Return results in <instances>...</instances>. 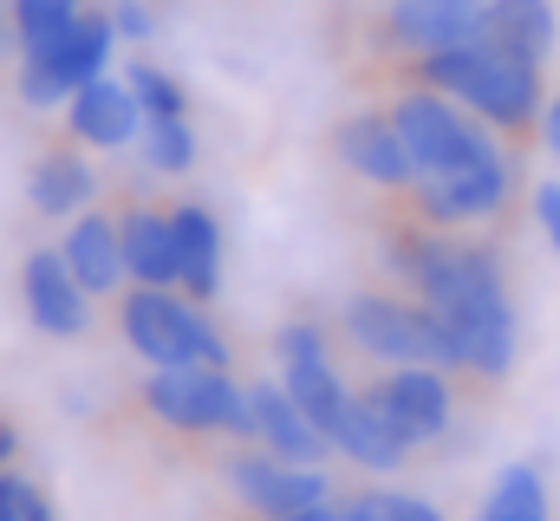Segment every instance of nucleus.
<instances>
[{
	"label": "nucleus",
	"mask_w": 560,
	"mask_h": 521,
	"mask_svg": "<svg viewBox=\"0 0 560 521\" xmlns=\"http://www.w3.org/2000/svg\"><path fill=\"white\" fill-rule=\"evenodd\" d=\"M392 274L436 313L443 339H450V372H469L482 385L515 372V300H509V274L489 242H476L469 229H430L418 216H405L385 235Z\"/></svg>",
	"instance_id": "obj_1"
},
{
	"label": "nucleus",
	"mask_w": 560,
	"mask_h": 521,
	"mask_svg": "<svg viewBox=\"0 0 560 521\" xmlns=\"http://www.w3.org/2000/svg\"><path fill=\"white\" fill-rule=\"evenodd\" d=\"M411 79L430 85V92H443V99H456L463 112H476L489 130L515 137V143L541 130V105H548V99H541V66H528V59L489 46L482 33H469V39H456V46H436V53L411 59Z\"/></svg>",
	"instance_id": "obj_2"
},
{
	"label": "nucleus",
	"mask_w": 560,
	"mask_h": 521,
	"mask_svg": "<svg viewBox=\"0 0 560 521\" xmlns=\"http://www.w3.org/2000/svg\"><path fill=\"white\" fill-rule=\"evenodd\" d=\"M118 333L143 366H229V339L202 313V300L176 287H125Z\"/></svg>",
	"instance_id": "obj_3"
},
{
	"label": "nucleus",
	"mask_w": 560,
	"mask_h": 521,
	"mask_svg": "<svg viewBox=\"0 0 560 521\" xmlns=\"http://www.w3.org/2000/svg\"><path fill=\"white\" fill-rule=\"evenodd\" d=\"M385 112H392V125H398V137H405L418 176H450V170H469V163H482V157L502 150V130H489L476 112H463L456 99L430 92V85H418V79H411Z\"/></svg>",
	"instance_id": "obj_4"
},
{
	"label": "nucleus",
	"mask_w": 560,
	"mask_h": 521,
	"mask_svg": "<svg viewBox=\"0 0 560 521\" xmlns=\"http://www.w3.org/2000/svg\"><path fill=\"white\" fill-rule=\"evenodd\" d=\"M112 46H118L112 7H85L72 26H59L52 39H39V46H26V53H20V99H26L33 112H52V105H66L79 85L105 79V66H112Z\"/></svg>",
	"instance_id": "obj_5"
},
{
	"label": "nucleus",
	"mask_w": 560,
	"mask_h": 521,
	"mask_svg": "<svg viewBox=\"0 0 560 521\" xmlns=\"http://www.w3.org/2000/svg\"><path fill=\"white\" fill-rule=\"evenodd\" d=\"M346 339L385 366H443L450 372V339L418 293H352Z\"/></svg>",
	"instance_id": "obj_6"
},
{
	"label": "nucleus",
	"mask_w": 560,
	"mask_h": 521,
	"mask_svg": "<svg viewBox=\"0 0 560 521\" xmlns=\"http://www.w3.org/2000/svg\"><path fill=\"white\" fill-rule=\"evenodd\" d=\"M515 183H522V163L515 150L502 143L495 157L469 163V170H450V176H418L405 189V209L430 222V229H476V222H495L509 202H515Z\"/></svg>",
	"instance_id": "obj_7"
},
{
	"label": "nucleus",
	"mask_w": 560,
	"mask_h": 521,
	"mask_svg": "<svg viewBox=\"0 0 560 521\" xmlns=\"http://www.w3.org/2000/svg\"><path fill=\"white\" fill-rule=\"evenodd\" d=\"M143 410L183 437H242V385L229 366H156L143 379Z\"/></svg>",
	"instance_id": "obj_8"
},
{
	"label": "nucleus",
	"mask_w": 560,
	"mask_h": 521,
	"mask_svg": "<svg viewBox=\"0 0 560 521\" xmlns=\"http://www.w3.org/2000/svg\"><path fill=\"white\" fill-rule=\"evenodd\" d=\"M275 359H280V385H287V397H293V404L313 417V430L332 443V424L346 417L352 391H346L332 352H326V326H319V320H287V326L275 333Z\"/></svg>",
	"instance_id": "obj_9"
},
{
	"label": "nucleus",
	"mask_w": 560,
	"mask_h": 521,
	"mask_svg": "<svg viewBox=\"0 0 560 521\" xmlns=\"http://www.w3.org/2000/svg\"><path fill=\"white\" fill-rule=\"evenodd\" d=\"M365 397L385 410V424L423 450V443H443L450 437V424H456V372H443V366H392L385 379H372Z\"/></svg>",
	"instance_id": "obj_10"
},
{
	"label": "nucleus",
	"mask_w": 560,
	"mask_h": 521,
	"mask_svg": "<svg viewBox=\"0 0 560 521\" xmlns=\"http://www.w3.org/2000/svg\"><path fill=\"white\" fill-rule=\"evenodd\" d=\"M222 476H229V489H235L261 521H280V516H300V509L332 502V483H326L319 463H287V456L261 450V443L235 450V456L222 463Z\"/></svg>",
	"instance_id": "obj_11"
},
{
	"label": "nucleus",
	"mask_w": 560,
	"mask_h": 521,
	"mask_svg": "<svg viewBox=\"0 0 560 521\" xmlns=\"http://www.w3.org/2000/svg\"><path fill=\"white\" fill-rule=\"evenodd\" d=\"M242 443H261V450H275L287 463H326V437L313 430V417L287 397L280 379H255V385H242Z\"/></svg>",
	"instance_id": "obj_12"
},
{
	"label": "nucleus",
	"mask_w": 560,
	"mask_h": 521,
	"mask_svg": "<svg viewBox=\"0 0 560 521\" xmlns=\"http://www.w3.org/2000/svg\"><path fill=\"white\" fill-rule=\"evenodd\" d=\"M332 150H339V163H346L352 176H365L372 189L405 196V189L418 183V163H411L405 137L392 125V112H352L346 125L332 130Z\"/></svg>",
	"instance_id": "obj_13"
},
{
	"label": "nucleus",
	"mask_w": 560,
	"mask_h": 521,
	"mask_svg": "<svg viewBox=\"0 0 560 521\" xmlns=\"http://www.w3.org/2000/svg\"><path fill=\"white\" fill-rule=\"evenodd\" d=\"M20 293H26V313L46 339H79L92 326V293L79 287V274L66 267L59 248H33L20 267Z\"/></svg>",
	"instance_id": "obj_14"
},
{
	"label": "nucleus",
	"mask_w": 560,
	"mask_h": 521,
	"mask_svg": "<svg viewBox=\"0 0 560 521\" xmlns=\"http://www.w3.org/2000/svg\"><path fill=\"white\" fill-rule=\"evenodd\" d=\"M482 7L489 0H392L378 13V39L405 59H423L436 46H456L482 26Z\"/></svg>",
	"instance_id": "obj_15"
},
{
	"label": "nucleus",
	"mask_w": 560,
	"mask_h": 521,
	"mask_svg": "<svg viewBox=\"0 0 560 521\" xmlns=\"http://www.w3.org/2000/svg\"><path fill=\"white\" fill-rule=\"evenodd\" d=\"M66 130H72V143H85V150H125V143H138L143 130V105L138 92L125 85V79H92V85H79L72 99H66Z\"/></svg>",
	"instance_id": "obj_16"
},
{
	"label": "nucleus",
	"mask_w": 560,
	"mask_h": 521,
	"mask_svg": "<svg viewBox=\"0 0 560 521\" xmlns=\"http://www.w3.org/2000/svg\"><path fill=\"white\" fill-rule=\"evenodd\" d=\"M170 229H176V293L189 300H215L222 293V222L209 202H170Z\"/></svg>",
	"instance_id": "obj_17"
},
{
	"label": "nucleus",
	"mask_w": 560,
	"mask_h": 521,
	"mask_svg": "<svg viewBox=\"0 0 560 521\" xmlns=\"http://www.w3.org/2000/svg\"><path fill=\"white\" fill-rule=\"evenodd\" d=\"M118 248H125V280L131 287H176V229H170V209L125 202L118 209Z\"/></svg>",
	"instance_id": "obj_18"
},
{
	"label": "nucleus",
	"mask_w": 560,
	"mask_h": 521,
	"mask_svg": "<svg viewBox=\"0 0 560 521\" xmlns=\"http://www.w3.org/2000/svg\"><path fill=\"white\" fill-rule=\"evenodd\" d=\"M59 255L79 274V287L98 293V300L125 287V248H118V216L112 209H79L66 242H59Z\"/></svg>",
	"instance_id": "obj_19"
},
{
	"label": "nucleus",
	"mask_w": 560,
	"mask_h": 521,
	"mask_svg": "<svg viewBox=\"0 0 560 521\" xmlns=\"http://www.w3.org/2000/svg\"><path fill=\"white\" fill-rule=\"evenodd\" d=\"M476 33H482L489 46L528 59V66H548V59H555V39H560L555 0H489Z\"/></svg>",
	"instance_id": "obj_20"
},
{
	"label": "nucleus",
	"mask_w": 560,
	"mask_h": 521,
	"mask_svg": "<svg viewBox=\"0 0 560 521\" xmlns=\"http://www.w3.org/2000/svg\"><path fill=\"white\" fill-rule=\"evenodd\" d=\"M92 196H98V176H92V163H85L72 143L33 157V170H26V202H33L46 222H66V216H79V209H92Z\"/></svg>",
	"instance_id": "obj_21"
},
{
	"label": "nucleus",
	"mask_w": 560,
	"mask_h": 521,
	"mask_svg": "<svg viewBox=\"0 0 560 521\" xmlns=\"http://www.w3.org/2000/svg\"><path fill=\"white\" fill-rule=\"evenodd\" d=\"M332 450H339V456H352L359 470H398V463L411 456V443L385 424V410H378L365 391H352L346 417L332 424Z\"/></svg>",
	"instance_id": "obj_22"
},
{
	"label": "nucleus",
	"mask_w": 560,
	"mask_h": 521,
	"mask_svg": "<svg viewBox=\"0 0 560 521\" xmlns=\"http://www.w3.org/2000/svg\"><path fill=\"white\" fill-rule=\"evenodd\" d=\"M476 521H555L541 463H509V470L489 483V496H482Z\"/></svg>",
	"instance_id": "obj_23"
},
{
	"label": "nucleus",
	"mask_w": 560,
	"mask_h": 521,
	"mask_svg": "<svg viewBox=\"0 0 560 521\" xmlns=\"http://www.w3.org/2000/svg\"><path fill=\"white\" fill-rule=\"evenodd\" d=\"M138 157H143V170H156V176H183L196 163V130H189V118H143Z\"/></svg>",
	"instance_id": "obj_24"
},
{
	"label": "nucleus",
	"mask_w": 560,
	"mask_h": 521,
	"mask_svg": "<svg viewBox=\"0 0 560 521\" xmlns=\"http://www.w3.org/2000/svg\"><path fill=\"white\" fill-rule=\"evenodd\" d=\"M339 521H443V509L405 489H359L339 502Z\"/></svg>",
	"instance_id": "obj_25"
},
{
	"label": "nucleus",
	"mask_w": 560,
	"mask_h": 521,
	"mask_svg": "<svg viewBox=\"0 0 560 521\" xmlns=\"http://www.w3.org/2000/svg\"><path fill=\"white\" fill-rule=\"evenodd\" d=\"M85 13V0H7V20H13V39H20V53L26 46H39V39H52L59 26H72Z\"/></svg>",
	"instance_id": "obj_26"
},
{
	"label": "nucleus",
	"mask_w": 560,
	"mask_h": 521,
	"mask_svg": "<svg viewBox=\"0 0 560 521\" xmlns=\"http://www.w3.org/2000/svg\"><path fill=\"white\" fill-rule=\"evenodd\" d=\"M125 85L138 92L143 118H189V92L163 72V66H150V59H131L125 66Z\"/></svg>",
	"instance_id": "obj_27"
},
{
	"label": "nucleus",
	"mask_w": 560,
	"mask_h": 521,
	"mask_svg": "<svg viewBox=\"0 0 560 521\" xmlns=\"http://www.w3.org/2000/svg\"><path fill=\"white\" fill-rule=\"evenodd\" d=\"M0 521H52V496L33 476H20L13 463L0 470Z\"/></svg>",
	"instance_id": "obj_28"
},
{
	"label": "nucleus",
	"mask_w": 560,
	"mask_h": 521,
	"mask_svg": "<svg viewBox=\"0 0 560 521\" xmlns=\"http://www.w3.org/2000/svg\"><path fill=\"white\" fill-rule=\"evenodd\" d=\"M535 222H541V235H548V248L560 255V183H535Z\"/></svg>",
	"instance_id": "obj_29"
},
{
	"label": "nucleus",
	"mask_w": 560,
	"mask_h": 521,
	"mask_svg": "<svg viewBox=\"0 0 560 521\" xmlns=\"http://www.w3.org/2000/svg\"><path fill=\"white\" fill-rule=\"evenodd\" d=\"M112 26H118V39H150V33H156V13H150L143 0H118V7H112Z\"/></svg>",
	"instance_id": "obj_30"
},
{
	"label": "nucleus",
	"mask_w": 560,
	"mask_h": 521,
	"mask_svg": "<svg viewBox=\"0 0 560 521\" xmlns=\"http://www.w3.org/2000/svg\"><path fill=\"white\" fill-rule=\"evenodd\" d=\"M541 143H548V150L560 157V92L548 99V105H541Z\"/></svg>",
	"instance_id": "obj_31"
},
{
	"label": "nucleus",
	"mask_w": 560,
	"mask_h": 521,
	"mask_svg": "<svg viewBox=\"0 0 560 521\" xmlns=\"http://www.w3.org/2000/svg\"><path fill=\"white\" fill-rule=\"evenodd\" d=\"M13 450H20V437H13V424H7V417H0V470H7V463H13Z\"/></svg>",
	"instance_id": "obj_32"
},
{
	"label": "nucleus",
	"mask_w": 560,
	"mask_h": 521,
	"mask_svg": "<svg viewBox=\"0 0 560 521\" xmlns=\"http://www.w3.org/2000/svg\"><path fill=\"white\" fill-rule=\"evenodd\" d=\"M280 521H339V509H332V502H319V509H300V516H280Z\"/></svg>",
	"instance_id": "obj_33"
},
{
	"label": "nucleus",
	"mask_w": 560,
	"mask_h": 521,
	"mask_svg": "<svg viewBox=\"0 0 560 521\" xmlns=\"http://www.w3.org/2000/svg\"><path fill=\"white\" fill-rule=\"evenodd\" d=\"M0 33H7V0H0Z\"/></svg>",
	"instance_id": "obj_34"
}]
</instances>
